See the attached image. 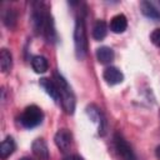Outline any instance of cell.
I'll use <instances>...</instances> for the list:
<instances>
[{
	"mask_svg": "<svg viewBox=\"0 0 160 160\" xmlns=\"http://www.w3.org/2000/svg\"><path fill=\"white\" fill-rule=\"evenodd\" d=\"M40 86L45 90V92L55 101V102H60V92H59V89L55 84L54 80H50V79H46V78H42L40 79Z\"/></svg>",
	"mask_w": 160,
	"mask_h": 160,
	"instance_id": "cell-8",
	"label": "cell"
},
{
	"mask_svg": "<svg viewBox=\"0 0 160 160\" xmlns=\"http://www.w3.org/2000/svg\"><path fill=\"white\" fill-rule=\"evenodd\" d=\"M62 160H82L79 155H68V156H65Z\"/></svg>",
	"mask_w": 160,
	"mask_h": 160,
	"instance_id": "cell-19",
	"label": "cell"
},
{
	"mask_svg": "<svg viewBox=\"0 0 160 160\" xmlns=\"http://www.w3.org/2000/svg\"><path fill=\"white\" fill-rule=\"evenodd\" d=\"M155 155H156V158L160 160V145H159V146L155 149Z\"/></svg>",
	"mask_w": 160,
	"mask_h": 160,
	"instance_id": "cell-20",
	"label": "cell"
},
{
	"mask_svg": "<svg viewBox=\"0 0 160 160\" xmlns=\"http://www.w3.org/2000/svg\"><path fill=\"white\" fill-rule=\"evenodd\" d=\"M54 81L60 92V102L62 105V109L65 110L66 114L72 115L75 111V95L70 85L68 84L65 78L58 71H54Z\"/></svg>",
	"mask_w": 160,
	"mask_h": 160,
	"instance_id": "cell-1",
	"label": "cell"
},
{
	"mask_svg": "<svg viewBox=\"0 0 160 160\" xmlns=\"http://www.w3.org/2000/svg\"><path fill=\"white\" fill-rule=\"evenodd\" d=\"M15 141L11 136H6L2 141H1V145H0V158L2 160L8 159L14 151H15Z\"/></svg>",
	"mask_w": 160,
	"mask_h": 160,
	"instance_id": "cell-12",
	"label": "cell"
},
{
	"mask_svg": "<svg viewBox=\"0 0 160 160\" xmlns=\"http://www.w3.org/2000/svg\"><path fill=\"white\" fill-rule=\"evenodd\" d=\"M96 59L100 64H110L114 60V50L109 46H100L96 50Z\"/></svg>",
	"mask_w": 160,
	"mask_h": 160,
	"instance_id": "cell-13",
	"label": "cell"
},
{
	"mask_svg": "<svg viewBox=\"0 0 160 160\" xmlns=\"http://www.w3.org/2000/svg\"><path fill=\"white\" fill-rule=\"evenodd\" d=\"M19 160H34V159H31L30 156H24V158H21V159H19Z\"/></svg>",
	"mask_w": 160,
	"mask_h": 160,
	"instance_id": "cell-21",
	"label": "cell"
},
{
	"mask_svg": "<svg viewBox=\"0 0 160 160\" xmlns=\"http://www.w3.org/2000/svg\"><path fill=\"white\" fill-rule=\"evenodd\" d=\"M150 40L154 45H156L158 48H160V29H155L151 34H150Z\"/></svg>",
	"mask_w": 160,
	"mask_h": 160,
	"instance_id": "cell-18",
	"label": "cell"
},
{
	"mask_svg": "<svg viewBox=\"0 0 160 160\" xmlns=\"http://www.w3.org/2000/svg\"><path fill=\"white\" fill-rule=\"evenodd\" d=\"M42 119H44V114H42L41 109L36 105L26 106L20 115V122L26 129L36 128L38 125L41 124Z\"/></svg>",
	"mask_w": 160,
	"mask_h": 160,
	"instance_id": "cell-3",
	"label": "cell"
},
{
	"mask_svg": "<svg viewBox=\"0 0 160 160\" xmlns=\"http://www.w3.org/2000/svg\"><path fill=\"white\" fill-rule=\"evenodd\" d=\"M0 68L2 72H9L12 68V55L8 49H1L0 51Z\"/></svg>",
	"mask_w": 160,
	"mask_h": 160,
	"instance_id": "cell-14",
	"label": "cell"
},
{
	"mask_svg": "<svg viewBox=\"0 0 160 160\" xmlns=\"http://www.w3.org/2000/svg\"><path fill=\"white\" fill-rule=\"evenodd\" d=\"M88 114H89V116L92 119V121H95V122H98V125H99V134L102 136L104 134H105V125H106V121H105V118H104V115L101 114V111H100V109H98L95 105H90V106H88Z\"/></svg>",
	"mask_w": 160,
	"mask_h": 160,
	"instance_id": "cell-9",
	"label": "cell"
},
{
	"mask_svg": "<svg viewBox=\"0 0 160 160\" xmlns=\"http://www.w3.org/2000/svg\"><path fill=\"white\" fill-rule=\"evenodd\" d=\"M102 79L105 80V82L108 85H118V84L122 82L124 75L118 68L109 66L102 71Z\"/></svg>",
	"mask_w": 160,
	"mask_h": 160,
	"instance_id": "cell-6",
	"label": "cell"
},
{
	"mask_svg": "<svg viewBox=\"0 0 160 160\" xmlns=\"http://www.w3.org/2000/svg\"><path fill=\"white\" fill-rule=\"evenodd\" d=\"M31 150L38 160H49V149L44 139H36L31 144Z\"/></svg>",
	"mask_w": 160,
	"mask_h": 160,
	"instance_id": "cell-7",
	"label": "cell"
},
{
	"mask_svg": "<svg viewBox=\"0 0 160 160\" xmlns=\"http://www.w3.org/2000/svg\"><path fill=\"white\" fill-rule=\"evenodd\" d=\"M16 20H18V14L14 9H6V11L2 15V21L4 25L9 29H14L16 25Z\"/></svg>",
	"mask_w": 160,
	"mask_h": 160,
	"instance_id": "cell-17",
	"label": "cell"
},
{
	"mask_svg": "<svg viewBox=\"0 0 160 160\" xmlns=\"http://www.w3.org/2000/svg\"><path fill=\"white\" fill-rule=\"evenodd\" d=\"M54 141L58 149L65 152L71 148V142H72L71 132L68 129H59L54 136Z\"/></svg>",
	"mask_w": 160,
	"mask_h": 160,
	"instance_id": "cell-5",
	"label": "cell"
},
{
	"mask_svg": "<svg viewBox=\"0 0 160 160\" xmlns=\"http://www.w3.org/2000/svg\"><path fill=\"white\" fill-rule=\"evenodd\" d=\"M114 148L121 160H136V155L132 148L119 132L114 135Z\"/></svg>",
	"mask_w": 160,
	"mask_h": 160,
	"instance_id": "cell-4",
	"label": "cell"
},
{
	"mask_svg": "<svg viewBox=\"0 0 160 160\" xmlns=\"http://www.w3.org/2000/svg\"><path fill=\"white\" fill-rule=\"evenodd\" d=\"M140 9L146 18L152 20H160V10L155 1H141Z\"/></svg>",
	"mask_w": 160,
	"mask_h": 160,
	"instance_id": "cell-10",
	"label": "cell"
},
{
	"mask_svg": "<svg viewBox=\"0 0 160 160\" xmlns=\"http://www.w3.org/2000/svg\"><path fill=\"white\" fill-rule=\"evenodd\" d=\"M108 34V26L104 20H98L92 28V38L98 41L102 40Z\"/></svg>",
	"mask_w": 160,
	"mask_h": 160,
	"instance_id": "cell-16",
	"label": "cell"
},
{
	"mask_svg": "<svg viewBox=\"0 0 160 160\" xmlns=\"http://www.w3.org/2000/svg\"><path fill=\"white\" fill-rule=\"evenodd\" d=\"M74 45H75V54L78 59H84L88 52V36H86V26H85V18L84 14H79L75 20L74 28Z\"/></svg>",
	"mask_w": 160,
	"mask_h": 160,
	"instance_id": "cell-2",
	"label": "cell"
},
{
	"mask_svg": "<svg viewBox=\"0 0 160 160\" xmlns=\"http://www.w3.org/2000/svg\"><path fill=\"white\" fill-rule=\"evenodd\" d=\"M31 66L34 69L35 72L38 74H44L48 69H49V62L46 60L45 56H41V55H36L31 59Z\"/></svg>",
	"mask_w": 160,
	"mask_h": 160,
	"instance_id": "cell-15",
	"label": "cell"
},
{
	"mask_svg": "<svg viewBox=\"0 0 160 160\" xmlns=\"http://www.w3.org/2000/svg\"><path fill=\"white\" fill-rule=\"evenodd\" d=\"M128 28V19L124 14H118L110 20V30L115 34H121Z\"/></svg>",
	"mask_w": 160,
	"mask_h": 160,
	"instance_id": "cell-11",
	"label": "cell"
}]
</instances>
